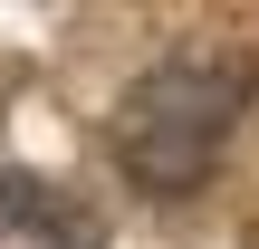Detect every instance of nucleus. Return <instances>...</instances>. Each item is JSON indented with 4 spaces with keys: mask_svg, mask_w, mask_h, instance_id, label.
<instances>
[{
    "mask_svg": "<svg viewBox=\"0 0 259 249\" xmlns=\"http://www.w3.org/2000/svg\"><path fill=\"white\" fill-rule=\"evenodd\" d=\"M0 221L10 230H38L58 249H96V221L77 202H58V182H38V173H0Z\"/></svg>",
    "mask_w": 259,
    "mask_h": 249,
    "instance_id": "nucleus-2",
    "label": "nucleus"
},
{
    "mask_svg": "<svg viewBox=\"0 0 259 249\" xmlns=\"http://www.w3.org/2000/svg\"><path fill=\"white\" fill-rule=\"evenodd\" d=\"M250 96H259L250 58H163L154 77H135L115 125H106L125 182H144V192H202L211 163L231 154V125H240Z\"/></svg>",
    "mask_w": 259,
    "mask_h": 249,
    "instance_id": "nucleus-1",
    "label": "nucleus"
}]
</instances>
